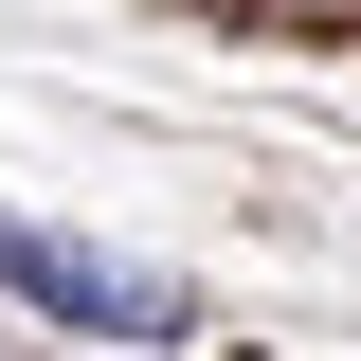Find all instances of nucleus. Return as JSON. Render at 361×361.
<instances>
[{"label": "nucleus", "mask_w": 361, "mask_h": 361, "mask_svg": "<svg viewBox=\"0 0 361 361\" xmlns=\"http://www.w3.org/2000/svg\"><path fill=\"white\" fill-rule=\"evenodd\" d=\"M0 289L37 325H73V343H199V307H180L163 271L90 253V235H54V217H0Z\"/></svg>", "instance_id": "nucleus-1"}]
</instances>
